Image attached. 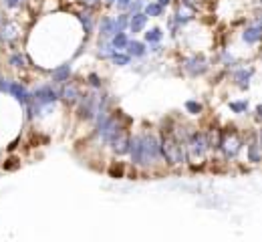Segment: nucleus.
I'll list each match as a JSON object with an SVG mask.
<instances>
[{
    "mask_svg": "<svg viewBox=\"0 0 262 242\" xmlns=\"http://www.w3.org/2000/svg\"><path fill=\"white\" fill-rule=\"evenodd\" d=\"M131 162L135 166H151L162 158V149H160V139L151 134H143V136H135L129 139V151Z\"/></svg>",
    "mask_w": 262,
    "mask_h": 242,
    "instance_id": "obj_1",
    "label": "nucleus"
},
{
    "mask_svg": "<svg viewBox=\"0 0 262 242\" xmlns=\"http://www.w3.org/2000/svg\"><path fill=\"white\" fill-rule=\"evenodd\" d=\"M210 149L208 138L200 131L190 134V138L186 139V153H190L192 158H204V153Z\"/></svg>",
    "mask_w": 262,
    "mask_h": 242,
    "instance_id": "obj_2",
    "label": "nucleus"
},
{
    "mask_svg": "<svg viewBox=\"0 0 262 242\" xmlns=\"http://www.w3.org/2000/svg\"><path fill=\"white\" fill-rule=\"evenodd\" d=\"M31 95H33V101L31 103L36 105V107H42V109L49 107V105H53L59 99V91L53 85H40Z\"/></svg>",
    "mask_w": 262,
    "mask_h": 242,
    "instance_id": "obj_3",
    "label": "nucleus"
},
{
    "mask_svg": "<svg viewBox=\"0 0 262 242\" xmlns=\"http://www.w3.org/2000/svg\"><path fill=\"white\" fill-rule=\"evenodd\" d=\"M8 95H12L16 101L20 105H25V107H29L31 101H33V95L29 93V89L25 87V85H20L18 81H10L8 83V91H6Z\"/></svg>",
    "mask_w": 262,
    "mask_h": 242,
    "instance_id": "obj_4",
    "label": "nucleus"
},
{
    "mask_svg": "<svg viewBox=\"0 0 262 242\" xmlns=\"http://www.w3.org/2000/svg\"><path fill=\"white\" fill-rule=\"evenodd\" d=\"M184 69L188 71L192 77H198V75L206 73V69H208V63H206V59H204V57H198V55H194V57H190V59H186V61H184Z\"/></svg>",
    "mask_w": 262,
    "mask_h": 242,
    "instance_id": "obj_5",
    "label": "nucleus"
},
{
    "mask_svg": "<svg viewBox=\"0 0 262 242\" xmlns=\"http://www.w3.org/2000/svg\"><path fill=\"white\" fill-rule=\"evenodd\" d=\"M113 35H115V20H113V16H103L101 23H99V36H101V40H109Z\"/></svg>",
    "mask_w": 262,
    "mask_h": 242,
    "instance_id": "obj_6",
    "label": "nucleus"
},
{
    "mask_svg": "<svg viewBox=\"0 0 262 242\" xmlns=\"http://www.w3.org/2000/svg\"><path fill=\"white\" fill-rule=\"evenodd\" d=\"M16 36H18V33H16V25H14V23H8V20L4 18L2 25H0V38H2L4 42L12 45V42L16 40Z\"/></svg>",
    "mask_w": 262,
    "mask_h": 242,
    "instance_id": "obj_7",
    "label": "nucleus"
},
{
    "mask_svg": "<svg viewBox=\"0 0 262 242\" xmlns=\"http://www.w3.org/2000/svg\"><path fill=\"white\" fill-rule=\"evenodd\" d=\"M252 75H254V69H252V67H248V69H238L234 73V81H236V85L244 91V89H248Z\"/></svg>",
    "mask_w": 262,
    "mask_h": 242,
    "instance_id": "obj_8",
    "label": "nucleus"
},
{
    "mask_svg": "<svg viewBox=\"0 0 262 242\" xmlns=\"http://www.w3.org/2000/svg\"><path fill=\"white\" fill-rule=\"evenodd\" d=\"M242 38H244V42H248V45H256V42L260 40V20H258V18L254 20L252 27H246V31L242 33Z\"/></svg>",
    "mask_w": 262,
    "mask_h": 242,
    "instance_id": "obj_9",
    "label": "nucleus"
},
{
    "mask_svg": "<svg viewBox=\"0 0 262 242\" xmlns=\"http://www.w3.org/2000/svg\"><path fill=\"white\" fill-rule=\"evenodd\" d=\"M145 25H147V16H145L143 12H137V14H131L129 16L127 29L135 35V33H141V31L145 29Z\"/></svg>",
    "mask_w": 262,
    "mask_h": 242,
    "instance_id": "obj_10",
    "label": "nucleus"
},
{
    "mask_svg": "<svg viewBox=\"0 0 262 242\" xmlns=\"http://www.w3.org/2000/svg\"><path fill=\"white\" fill-rule=\"evenodd\" d=\"M71 63H65V65H61V67H57V69H53V83H59V85H65L67 81H69V77H71Z\"/></svg>",
    "mask_w": 262,
    "mask_h": 242,
    "instance_id": "obj_11",
    "label": "nucleus"
},
{
    "mask_svg": "<svg viewBox=\"0 0 262 242\" xmlns=\"http://www.w3.org/2000/svg\"><path fill=\"white\" fill-rule=\"evenodd\" d=\"M59 97H63L65 101H69V103H77L79 101V97H81V91L75 87V85H67L59 91Z\"/></svg>",
    "mask_w": 262,
    "mask_h": 242,
    "instance_id": "obj_12",
    "label": "nucleus"
},
{
    "mask_svg": "<svg viewBox=\"0 0 262 242\" xmlns=\"http://www.w3.org/2000/svg\"><path fill=\"white\" fill-rule=\"evenodd\" d=\"M125 49H127V55H129V57H135V59H141V57L147 53L145 45H143V42H139V40H129Z\"/></svg>",
    "mask_w": 262,
    "mask_h": 242,
    "instance_id": "obj_13",
    "label": "nucleus"
},
{
    "mask_svg": "<svg viewBox=\"0 0 262 242\" xmlns=\"http://www.w3.org/2000/svg\"><path fill=\"white\" fill-rule=\"evenodd\" d=\"M109 42H111V47H113L115 51H125V47H127L129 38H127L125 33H115V35L109 38Z\"/></svg>",
    "mask_w": 262,
    "mask_h": 242,
    "instance_id": "obj_14",
    "label": "nucleus"
},
{
    "mask_svg": "<svg viewBox=\"0 0 262 242\" xmlns=\"http://www.w3.org/2000/svg\"><path fill=\"white\" fill-rule=\"evenodd\" d=\"M145 16H151V18H156V16H162L164 14V6H160L158 2H149V4H145L143 6V10H141Z\"/></svg>",
    "mask_w": 262,
    "mask_h": 242,
    "instance_id": "obj_15",
    "label": "nucleus"
},
{
    "mask_svg": "<svg viewBox=\"0 0 262 242\" xmlns=\"http://www.w3.org/2000/svg\"><path fill=\"white\" fill-rule=\"evenodd\" d=\"M79 20L83 23L85 35H91V31H93V25H95V20H93V14H91L89 10H85V12H81V14H79Z\"/></svg>",
    "mask_w": 262,
    "mask_h": 242,
    "instance_id": "obj_16",
    "label": "nucleus"
},
{
    "mask_svg": "<svg viewBox=\"0 0 262 242\" xmlns=\"http://www.w3.org/2000/svg\"><path fill=\"white\" fill-rule=\"evenodd\" d=\"M111 61H113V65H119V67H125V65H129L131 57L127 53H123V51H115L111 57H109Z\"/></svg>",
    "mask_w": 262,
    "mask_h": 242,
    "instance_id": "obj_17",
    "label": "nucleus"
},
{
    "mask_svg": "<svg viewBox=\"0 0 262 242\" xmlns=\"http://www.w3.org/2000/svg\"><path fill=\"white\" fill-rule=\"evenodd\" d=\"M162 38H164V33H162V29H158V27H154V29H149V31L145 33L147 45H158Z\"/></svg>",
    "mask_w": 262,
    "mask_h": 242,
    "instance_id": "obj_18",
    "label": "nucleus"
},
{
    "mask_svg": "<svg viewBox=\"0 0 262 242\" xmlns=\"http://www.w3.org/2000/svg\"><path fill=\"white\" fill-rule=\"evenodd\" d=\"M113 53H115V49L111 47L109 40H99V57L101 59H109Z\"/></svg>",
    "mask_w": 262,
    "mask_h": 242,
    "instance_id": "obj_19",
    "label": "nucleus"
},
{
    "mask_svg": "<svg viewBox=\"0 0 262 242\" xmlns=\"http://www.w3.org/2000/svg\"><path fill=\"white\" fill-rule=\"evenodd\" d=\"M248 158H250L252 164H258L260 162V151H258V141L256 139L248 145Z\"/></svg>",
    "mask_w": 262,
    "mask_h": 242,
    "instance_id": "obj_20",
    "label": "nucleus"
},
{
    "mask_svg": "<svg viewBox=\"0 0 262 242\" xmlns=\"http://www.w3.org/2000/svg\"><path fill=\"white\" fill-rule=\"evenodd\" d=\"M230 109H232L234 113L242 115V113H246V111H248V101H246V99H240V101H230Z\"/></svg>",
    "mask_w": 262,
    "mask_h": 242,
    "instance_id": "obj_21",
    "label": "nucleus"
},
{
    "mask_svg": "<svg viewBox=\"0 0 262 242\" xmlns=\"http://www.w3.org/2000/svg\"><path fill=\"white\" fill-rule=\"evenodd\" d=\"M115 20V33H123L125 29H127V23H129V16L127 14H119L117 18H113Z\"/></svg>",
    "mask_w": 262,
    "mask_h": 242,
    "instance_id": "obj_22",
    "label": "nucleus"
},
{
    "mask_svg": "<svg viewBox=\"0 0 262 242\" xmlns=\"http://www.w3.org/2000/svg\"><path fill=\"white\" fill-rule=\"evenodd\" d=\"M10 65H12V67H27V57H25L23 53H14V55L10 57Z\"/></svg>",
    "mask_w": 262,
    "mask_h": 242,
    "instance_id": "obj_23",
    "label": "nucleus"
},
{
    "mask_svg": "<svg viewBox=\"0 0 262 242\" xmlns=\"http://www.w3.org/2000/svg\"><path fill=\"white\" fill-rule=\"evenodd\" d=\"M186 111L192 113V115H198V113H202V103L190 99V101H186Z\"/></svg>",
    "mask_w": 262,
    "mask_h": 242,
    "instance_id": "obj_24",
    "label": "nucleus"
},
{
    "mask_svg": "<svg viewBox=\"0 0 262 242\" xmlns=\"http://www.w3.org/2000/svg\"><path fill=\"white\" fill-rule=\"evenodd\" d=\"M143 6H145V2H143V0H131L129 6H127V8H129V16L131 14L141 12V10H143Z\"/></svg>",
    "mask_w": 262,
    "mask_h": 242,
    "instance_id": "obj_25",
    "label": "nucleus"
},
{
    "mask_svg": "<svg viewBox=\"0 0 262 242\" xmlns=\"http://www.w3.org/2000/svg\"><path fill=\"white\" fill-rule=\"evenodd\" d=\"M89 83H91V87H95V89L101 87V79H99L95 73H91V75H89Z\"/></svg>",
    "mask_w": 262,
    "mask_h": 242,
    "instance_id": "obj_26",
    "label": "nucleus"
},
{
    "mask_svg": "<svg viewBox=\"0 0 262 242\" xmlns=\"http://www.w3.org/2000/svg\"><path fill=\"white\" fill-rule=\"evenodd\" d=\"M129 2L131 0H115V4H117V8H119V10H125V8L129 6Z\"/></svg>",
    "mask_w": 262,
    "mask_h": 242,
    "instance_id": "obj_27",
    "label": "nucleus"
},
{
    "mask_svg": "<svg viewBox=\"0 0 262 242\" xmlns=\"http://www.w3.org/2000/svg\"><path fill=\"white\" fill-rule=\"evenodd\" d=\"M20 2H23V0H4V4H6L8 8H16V6H20Z\"/></svg>",
    "mask_w": 262,
    "mask_h": 242,
    "instance_id": "obj_28",
    "label": "nucleus"
},
{
    "mask_svg": "<svg viewBox=\"0 0 262 242\" xmlns=\"http://www.w3.org/2000/svg\"><path fill=\"white\" fill-rule=\"evenodd\" d=\"M111 175H117V178H119V175H121V168H115V166H113V168H111Z\"/></svg>",
    "mask_w": 262,
    "mask_h": 242,
    "instance_id": "obj_29",
    "label": "nucleus"
},
{
    "mask_svg": "<svg viewBox=\"0 0 262 242\" xmlns=\"http://www.w3.org/2000/svg\"><path fill=\"white\" fill-rule=\"evenodd\" d=\"M83 2H85L87 6H95V4H97L99 0H83Z\"/></svg>",
    "mask_w": 262,
    "mask_h": 242,
    "instance_id": "obj_30",
    "label": "nucleus"
},
{
    "mask_svg": "<svg viewBox=\"0 0 262 242\" xmlns=\"http://www.w3.org/2000/svg\"><path fill=\"white\" fill-rule=\"evenodd\" d=\"M156 2H158L160 6H167V4H169V0H156Z\"/></svg>",
    "mask_w": 262,
    "mask_h": 242,
    "instance_id": "obj_31",
    "label": "nucleus"
}]
</instances>
